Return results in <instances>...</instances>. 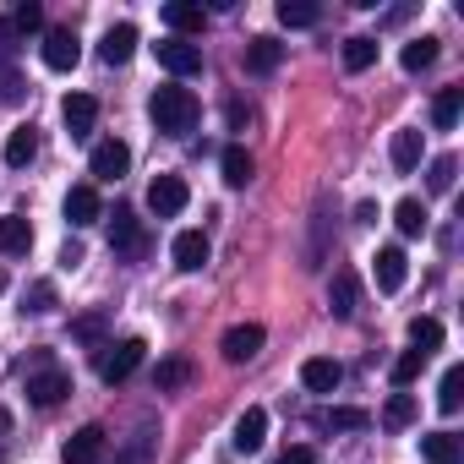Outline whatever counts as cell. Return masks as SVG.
I'll use <instances>...</instances> for the list:
<instances>
[{
	"mask_svg": "<svg viewBox=\"0 0 464 464\" xmlns=\"http://www.w3.org/2000/svg\"><path fill=\"white\" fill-rule=\"evenodd\" d=\"M131 50H137V28H131V23H115V28L104 34V44H99V55H104L110 66H126Z\"/></svg>",
	"mask_w": 464,
	"mask_h": 464,
	"instance_id": "19",
	"label": "cell"
},
{
	"mask_svg": "<svg viewBox=\"0 0 464 464\" xmlns=\"http://www.w3.org/2000/svg\"><path fill=\"white\" fill-rule=\"evenodd\" d=\"M72 334H77V339H88V344H99V339H104V317H99V312H93V317H77V323H72Z\"/></svg>",
	"mask_w": 464,
	"mask_h": 464,
	"instance_id": "40",
	"label": "cell"
},
{
	"mask_svg": "<svg viewBox=\"0 0 464 464\" xmlns=\"http://www.w3.org/2000/svg\"><path fill=\"white\" fill-rule=\"evenodd\" d=\"M263 339H268V334H263V323H236V328L224 334V344H218V350H224V361H229V366H241V361H252V355L263 350Z\"/></svg>",
	"mask_w": 464,
	"mask_h": 464,
	"instance_id": "5",
	"label": "cell"
},
{
	"mask_svg": "<svg viewBox=\"0 0 464 464\" xmlns=\"http://www.w3.org/2000/svg\"><path fill=\"white\" fill-rule=\"evenodd\" d=\"M23 312H34V317H44V312H55V285L50 279H39L34 290H28V306Z\"/></svg>",
	"mask_w": 464,
	"mask_h": 464,
	"instance_id": "39",
	"label": "cell"
},
{
	"mask_svg": "<svg viewBox=\"0 0 464 464\" xmlns=\"http://www.w3.org/2000/svg\"><path fill=\"white\" fill-rule=\"evenodd\" d=\"M410 420H415V399H410V393H393V399L382 404V426L399 431V426H410Z\"/></svg>",
	"mask_w": 464,
	"mask_h": 464,
	"instance_id": "37",
	"label": "cell"
},
{
	"mask_svg": "<svg viewBox=\"0 0 464 464\" xmlns=\"http://www.w3.org/2000/svg\"><path fill=\"white\" fill-rule=\"evenodd\" d=\"M459 110H464V88H442V93L431 99V126H437V131H453V126H459Z\"/></svg>",
	"mask_w": 464,
	"mask_h": 464,
	"instance_id": "25",
	"label": "cell"
},
{
	"mask_svg": "<svg viewBox=\"0 0 464 464\" xmlns=\"http://www.w3.org/2000/svg\"><path fill=\"white\" fill-rule=\"evenodd\" d=\"M393 224H399V236H426V224H431V218H426V208H420L415 197H404V202L393 208Z\"/></svg>",
	"mask_w": 464,
	"mask_h": 464,
	"instance_id": "32",
	"label": "cell"
},
{
	"mask_svg": "<svg viewBox=\"0 0 464 464\" xmlns=\"http://www.w3.org/2000/svg\"><path fill=\"white\" fill-rule=\"evenodd\" d=\"M110 246L126 252V257H142L148 252V236H142V224H137L131 208H115V218H110Z\"/></svg>",
	"mask_w": 464,
	"mask_h": 464,
	"instance_id": "6",
	"label": "cell"
},
{
	"mask_svg": "<svg viewBox=\"0 0 464 464\" xmlns=\"http://www.w3.org/2000/svg\"><path fill=\"white\" fill-rule=\"evenodd\" d=\"M153 55H159V66L169 77H197L202 72V50L186 44V39H164V44H153Z\"/></svg>",
	"mask_w": 464,
	"mask_h": 464,
	"instance_id": "3",
	"label": "cell"
},
{
	"mask_svg": "<svg viewBox=\"0 0 464 464\" xmlns=\"http://www.w3.org/2000/svg\"><path fill=\"white\" fill-rule=\"evenodd\" d=\"M355 224H377V202H361L355 208Z\"/></svg>",
	"mask_w": 464,
	"mask_h": 464,
	"instance_id": "45",
	"label": "cell"
},
{
	"mask_svg": "<svg viewBox=\"0 0 464 464\" xmlns=\"http://www.w3.org/2000/svg\"><path fill=\"white\" fill-rule=\"evenodd\" d=\"M34 153H39V131H34V126H17V131L6 137V164H12V169H28Z\"/></svg>",
	"mask_w": 464,
	"mask_h": 464,
	"instance_id": "26",
	"label": "cell"
},
{
	"mask_svg": "<svg viewBox=\"0 0 464 464\" xmlns=\"http://www.w3.org/2000/svg\"><path fill=\"white\" fill-rule=\"evenodd\" d=\"M61 263H66V268H77V263H82V246H77V241H66V246H61Z\"/></svg>",
	"mask_w": 464,
	"mask_h": 464,
	"instance_id": "44",
	"label": "cell"
},
{
	"mask_svg": "<svg viewBox=\"0 0 464 464\" xmlns=\"http://www.w3.org/2000/svg\"><path fill=\"white\" fill-rule=\"evenodd\" d=\"M186 202H191V191H186L180 175H159V180L148 186V208H153V218H175Z\"/></svg>",
	"mask_w": 464,
	"mask_h": 464,
	"instance_id": "4",
	"label": "cell"
},
{
	"mask_svg": "<svg viewBox=\"0 0 464 464\" xmlns=\"http://www.w3.org/2000/svg\"><path fill=\"white\" fill-rule=\"evenodd\" d=\"M279 464H317V453L306 448V442H295V448H285V459Z\"/></svg>",
	"mask_w": 464,
	"mask_h": 464,
	"instance_id": "42",
	"label": "cell"
},
{
	"mask_svg": "<svg viewBox=\"0 0 464 464\" xmlns=\"http://www.w3.org/2000/svg\"><path fill=\"white\" fill-rule=\"evenodd\" d=\"M453 175H459V159H453V153H442V159H431L426 186H431V191H453Z\"/></svg>",
	"mask_w": 464,
	"mask_h": 464,
	"instance_id": "38",
	"label": "cell"
},
{
	"mask_svg": "<svg viewBox=\"0 0 464 464\" xmlns=\"http://www.w3.org/2000/svg\"><path fill=\"white\" fill-rule=\"evenodd\" d=\"M317 17H323V12L312 6V0H279V23H285V28H312Z\"/></svg>",
	"mask_w": 464,
	"mask_h": 464,
	"instance_id": "33",
	"label": "cell"
},
{
	"mask_svg": "<svg viewBox=\"0 0 464 464\" xmlns=\"http://www.w3.org/2000/svg\"><path fill=\"white\" fill-rule=\"evenodd\" d=\"M0 93H6V99H23V82H17V72H0Z\"/></svg>",
	"mask_w": 464,
	"mask_h": 464,
	"instance_id": "43",
	"label": "cell"
},
{
	"mask_svg": "<svg viewBox=\"0 0 464 464\" xmlns=\"http://www.w3.org/2000/svg\"><path fill=\"white\" fill-rule=\"evenodd\" d=\"M61 213H66V224H72V229H88V224H99V218H104V202H99V191H93V186H72V191H66V202H61Z\"/></svg>",
	"mask_w": 464,
	"mask_h": 464,
	"instance_id": "8",
	"label": "cell"
},
{
	"mask_svg": "<svg viewBox=\"0 0 464 464\" xmlns=\"http://www.w3.org/2000/svg\"><path fill=\"white\" fill-rule=\"evenodd\" d=\"M197 115H202V104H197L191 88H159V93L148 99V121H153L164 137H186V131L197 126Z\"/></svg>",
	"mask_w": 464,
	"mask_h": 464,
	"instance_id": "1",
	"label": "cell"
},
{
	"mask_svg": "<svg viewBox=\"0 0 464 464\" xmlns=\"http://www.w3.org/2000/svg\"><path fill=\"white\" fill-rule=\"evenodd\" d=\"M372 274H377V290H404V279H410V257L399 252V246H382L377 257H372Z\"/></svg>",
	"mask_w": 464,
	"mask_h": 464,
	"instance_id": "13",
	"label": "cell"
},
{
	"mask_svg": "<svg viewBox=\"0 0 464 464\" xmlns=\"http://www.w3.org/2000/svg\"><path fill=\"white\" fill-rule=\"evenodd\" d=\"M218 169H224V186H246V180L257 175V164H252V153H246L241 142H229V148L218 153Z\"/></svg>",
	"mask_w": 464,
	"mask_h": 464,
	"instance_id": "18",
	"label": "cell"
},
{
	"mask_svg": "<svg viewBox=\"0 0 464 464\" xmlns=\"http://www.w3.org/2000/svg\"><path fill=\"white\" fill-rule=\"evenodd\" d=\"M459 404H464V366H448V372H442V382H437V410H442V415H453Z\"/></svg>",
	"mask_w": 464,
	"mask_h": 464,
	"instance_id": "29",
	"label": "cell"
},
{
	"mask_svg": "<svg viewBox=\"0 0 464 464\" xmlns=\"http://www.w3.org/2000/svg\"><path fill=\"white\" fill-rule=\"evenodd\" d=\"M399 61H404V72H426V66H437V39H410Z\"/></svg>",
	"mask_w": 464,
	"mask_h": 464,
	"instance_id": "34",
	"label": "cell"
},
{
	"mask_svg": "<svg viewBox=\"0 0 464 464\" xmlns=\"http://www.w3.org/2000/svg\"><path fill=\"white\" fill-rule=\"evenodd\" d=\"M388 159H393V169H415L420 164V131L415 126H404V131H393V148H388Z\"/></svg>",
	"mask_w": 464,
	"mask_h": 464,
	"instance_id": "27",
	"label": "cell"
},
{
	"mask_svg": "<svg viewBox=\"0 0 464 464\" xmlns=\"http://www.w3.org/2000/svg\"><path fill=\"white\" fill-rule=\"evenodd\" d=\"M420 453H426V464H464V448H459L453 431H431V437H420Z\"/></svg>",
	"mask_w": 464,
	"mask_h": 464,
	"instance_id": "24",
	"label": "cell"
},
{
	"mask_svg": "<svg viewBox=\"0 0 464 464\" xmlns=\"http://www.w3.org/2000/svg\"><path fill=\"white\" fill-rule=\"evenodd\" d=\"M355 301H361V285H355L350 268H339L334 285H328V306H334V317H355Z\"/></svg>",
	"mask_w": 464,
	"mask_h": 464,
	"instance_id": "20",
	"label": "cell"
},
{
	"mask_svg": "<svg viewBox=\"0 0 464 464\" xmlns=\"http://www.w3.org/2000/svg\"><path fill=\"white\" fill-rule=\"evenodd\" d=\"M301 382H306L312 393H334V388L344 382V366H339V361H328V355H312V361L301 366Z\"/></svg>",
	"mask_w": 464,
	"mask_h": 464,
	"instance_id": "17",
	"label": "cell"
},
{
	"mask_svg": "<svg viewBox=\"0 0 464 464\" xmlns=\"http://www.w3.org/2000/svg\"><path fill=\"white\" fill-rule=\"evenodd\" d=\"M344 66H350V72H372V66H377V39H366V34L344 39Z\"/></svg>",
	"mask_w": 464,
	"mask_h": 464,
	"instance_id": "30",
	"label": "cell"
},
{
	"mask_svg": "<svg viewBox=\"0 0 464 464\" xmlns=\"http://www.w3.org/2000/svg\"><path fill=\"white\" fill-rule=\"evenodd\" d=\"M88 169H93V175H99V180H121V175H126V169H131V148H126V142H115V137H110V142H99V148H93V153H88Z\"/></svg>",
	"mask_w": 464,
	"mask_h": 464,
	"instance_id": "12",
	"label": "cell"
},
{
	"mask_svg": "<svg viewBox=\"0 0 464 464\" xmlns=\"http://www.w3.org/2000/svg\"><path fill=\"white\" fill-rule=\"evenodd\" d=\"M6 431H12V410H6V404H0V437H6Z\"/></svg>",
	"mask_w": 464,
	"mask_h": 464,
	"instance_id": "46",
	"label": "cell"
},
{
	"mask_svg": "<svg viewBox=\"0 0 464 464\" xmlns=\"http://www.w3.org/2000/svg\"><path fill=\"white\" fill-rule=\"evenodd\" d=\"M279 61H285V44L279 39H252L246 44V72L268 77V72H279Z\"/></svg>",
	"mask_w": 464,
	"mask_h": 464,
	"instance_id": "23",
	"label": "cell"
},
{
	"mask_svg": "<svg viewBox=\"0 0 464 464\" xmlns=\"http://www.w3.org/2000/svg\"><path fill=\"white\" fill-rule=\"evenodd\" d=\"M142 350H148L142 339H121V344H104V350H99V377H104L110 388H115V382H126V377L142 366Z\"/></svg>",
	"mask_w": 464,
	"mask_h": 464,
	"instance_id": "2",
	"label": "cell"
},
{
	"mask_svg": "<svg viewBox=\"0 0 464 464\" xmlns=\"http://www.w3.org/2000/svg\"><path fill=\"white\" fill-rule=\"evenodd\" d=\"M104 442H110L104 426H82V431H72V437L61 442V459H66V464H99V459H104Z\"/></svg>",
	"mask_w": 464,
	"mask_h": 464,
	"instance_id": "10",
	"label": "cell"
},
{
	"mask_svg": "<svg viewBox=\"0 0 464 464\" xmlns=\"http://www.w3.org/2000/svg\"><path fill=\"white\" fill-rule=\"evenodd\" d=\"M191 377H197V366H191L186 355H164V361L153 366V388H159V393H180Z\"/></svg>",
	"mask_w": 464,
	"mask_h": 464,
	"instance_id": "16",
	"label": "cell"
},
{
	"mask_svg": "<svg viewBox=\"0 0 464 464\" xmlns=\"http://www.w3.org/2000/svg\"><path fill=\"white\" fill-rule=\"evenodd\" d=\"M28 246H34V224L23 213H6L0 218V257H28Z\"/></svg>",
	"mask_w": 464,
	"mask_h": 464,
	"instance_id": "14",
	"label": "cell"
},
{
	"mask_svg": "<svg viewBox=\"0 0 464 464\" xmlns=\"http://www.w3.org/2000/svg\"><path fill=\"white\" fill-rule=\"evenodd\" d=\"M39 55H44V66H50V72H72V66L82 61V44H77V34H72V28H50Z\"/></svg>",
	"mask_w": 464,
	"mask_h": 464,
	"instance_id": "7",
	"label": "cell"
},
{
	"mask_svg": "<svg viewBox=\"0 0 464 464\" xmlns=\"http://www.w3.org/2000/svg\"><path fill=\"white\" fill-rule=\"evenodd\" d=\"M61 121H66L72 137H88L93 121H99V99H93V93H72V99L61 104Z\"/></svg>",
	"mask_w": 464,
	"mask_h": 464,
	"instance_id": "15",
	"label": "cell"
},
{
	"mask_svg": "<svg viewBox=\"0 0 464 464\" xmlns=\"http://www.w3.org/2000/svg\"><path fill=\"white\" fill-rule=\"evenodd\" d=\"M6 23L17 28V39H28V34H39V28H44V6H39V0H23V6H17Z\"/></svg>",
	"mask_w": 464,
	"mask_h": 464,
	"instance_id": "35",
	"label": "cell"
},
{
	"mask_svg": "<svg viewBox=\"0 0 464 464\" xmlns=\"http://www.w3.org/2000/svg\"><path fill=\"white\" fill-rule=\"evenodd\" d=\"M0 290H6V279H0Z\"/></svg>",
	"mask_w": 464,
	"mask_h": 464,
	"instance_id": "47",
	"label": "cell"
},
{
	"mask_svg": "<svg viewBox=\"0 0 464 464\" xmlns=\"http://www.w3.org/2000/svg\"><path fill=\"white\" fill-rule=\"evenodd\" d=\"M317 426H328V431H366V426H372V415H366V410H355V404H334V410H323V415H317Z\"/></svg>",
	"mask_w": 464,
	"mask_h": 464,
	"instance_id": "28",
	"label": "cell"
},
{
	"mask_svg": "<svg viewBox=\"0 0 464 464\" xmlns=\"http://www.w3.org/2000/svg\"><path fill=\"white\" fill-rule=\"evenodd\" d=\"M66 393H72V377H66L61 366H44V372H34V377H28V399H34L39 410H55Z\"/></svg>",
	"mask_w": 464,
	"mask_h": 464,
	"instance_id": "9",
	"label": "cell"
},
{
	"mask_svg": "<svg viewBox=\"0 0 464 464\" xmlns=\"http://www.w3.org/2000/svg\"><path fill=\"white\" fill-rule=\"evenodd\" d=\"M263 437H268V410H257V404H252V410L236 420V448H241V453H257V448H263Z\"/></svg>",
	"mask_w": 464,
	"mask_h": 464,
	"instance_id": "21",
	"label": "cell"
},
{
	"mask_svg": "<svg viewBox=\"0 0 464 464\" xmlns=\"http://www.w3.org/2000/svg\"><path fill=\"white\" fill-rule=\"evenodd\" d=\"M208 236H202V229H180V236H175V246H169V257H175V268L180 274H202L208 268Z\"/></svg>",
	"mask_w": 464,
	"mask_h": 464,
	"instance_id": "11",
	"label": "cell"
},
{
	"mask_svg": "<svg viewBox=\"0 0 464 464\" xmlns=\"http://www.w3.org/2000/svg\"><path fill=\"white\" fill-rule=\"evenodd\" d=\"M410 350H420V355L442 350V323H437V317H415V323H410Z\"/></svg>",
	"mask_w": 464,
	"mask_h": 464,
	"instance_id": "31",
	"label": "cell"
},
{
	"mask_svg": "<svg viewBox=\"0 0 464 464\" xmlns=\"http://www.w3.org/2000/svg\"><path fill=\"white\" fill-rule=\"evenodd\" d=\"M12 50H17V28L0 17V72H6V61H12Z\"/></svg>",
	"mask_w": 464,
	"mask_h": 464,
	"instance_id": "41",
	"label": "cell"
},
{
	"mask_svg": "<svg viewBox=\"0 0 464 464\" xmlns=\"http://www.w3.org/2000/svg\"><path fill=\"white\" fill-rule=\"evenodd\" d=\"M164 23H169L180 39H191V34H202L208 12H202V6H191V0H169V6H164Z\"/></svg>",
	"mask_w": 464,
	"mask_h": 464,
	"instance_id": "22",
	"label": "cell"
},
{
	"mask_svg": "<svg viewBox=\"0 0 464 464\" xmlns=\"http://www.w3.org/2000/svg\"><path fill=\"white\" fill-rule=\"evenodd\" d=\"M420 366H426V355H420V350H404V355L393 361V372H388V377H393V388H410V382L420 377Z\"/></svg>",
	"mask_w": 464,
	"mask_h": 464,
	"instance_id": "36",
	"label": "cell"
}]
</instances>
